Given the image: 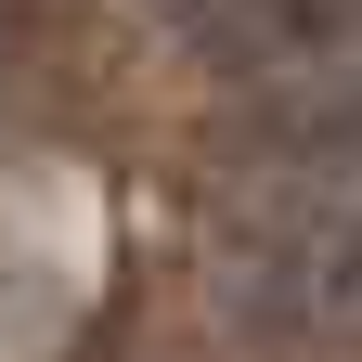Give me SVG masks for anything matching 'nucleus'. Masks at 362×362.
Here are the masks:
<instances>
[{
  "instance_id": "nucleus-1",
  "label": "nucleus",
  "mask_w": 362,
  "mask_h": 362,
  "mask_svg": "<svg viewBox=\"0 0 362 362\" xmlns=\"http://www.w3.org/2000/svg\"><path fill=\"white\" fill-rule=\"evenodd\" d=\"M298 324H310V337H362V220H337V233L310 246V272H298Z\"/></svg>"
}]
</instances>
